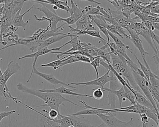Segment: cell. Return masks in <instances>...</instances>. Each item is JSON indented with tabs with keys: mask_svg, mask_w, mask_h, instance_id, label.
Segmentation results:
<instances>
[{
	"mask_svg": "<svg viewBox=\"0 0 159 127\" xmlns=\"http://www.w3.org/2000/svg\"><path fill=\"white\" fill-rule=\"evenodd\" d=\"M8 127H18L17 120L15 117L11 116H9L8 120Z\"/></svg>",
	"mask_w": 159,
	"mask_h": 127,
	"instance_id": "obj_38",
	"label": "cell"
},
{
	"mask_svg": "<svg viewBox=\"0 0 159 127\" xmlns=\"http://www.w3.org/2000/svg\"><path fill=\"white\" fill-rule=\"evenodd\" d=\"M20 69V66L18 63L14 61H11L7 65L6 70L2 73V75L0 77V85L3 87L7 86V82L9 79L17 73Z\"/></svg>",
	"mask_w": 159,
	"mask_h": 127,
	"instance_id": "obj_10",
	"label": "cell"
},
{
	"mask_svg": "<svg viewBox=\"0 0 159 127\" xmlns=\"http://www.w3.org/2000/svg\"><path fill=\"white\" fill-rule=\"evenodd\" d=\"M99 117L103 123L107 127H132L134 119L131 118L128 121H124L120 120L116 117L115 113H108L106 114L97 115Z\"/></svg>",
	"mask_w": 159,
	"mask_h": 127,
	"instance_id": "obj_3",
	"label": "cell"
},
{
	"mask_svg": "<svg viewBox=\"0 0 159 127\" xmlns=\"http://www.w3.org/2000/svg\"><path fill=\"white\" fill-rule=\"evenodd\" d=\"M50 121L58 124L60 127H68L72 126L74 127H93L88 120L84 117L74 116H63Z\"/></svg>",
	"mask_w": 159,
	"mask_h": 127,
	"instance_id": "obj_2",
	"label": "cell"
},
{
	"mask_svg": "<svg viewBox=\"0 0 159 127\" xmlns=\"http://www.w3.org/2000/svg\"><path fill=\"white\" fill-rule=\"evenodd\" d=\"M109 83L110 87L109 89L112 90H117V89L120 87V82L113 74L112 80L110 81Z\"/></svg>",
	"mask_w": 159,
	"mask_h": 127,
	"instance_id": "obj_30",
	"label": "cell"
},
{
	"mask_svg": "<svg viewBox=\"0 0 159 127\" xmlns=\"http://www.w3.org/2000/svg\"><path fill=\"white\" fill-rule=\"evenodd\" d=\"M107 127V126L104 124V123H102V124H100L99 126H97V127Z\"/></svg>",
	"mask_w": 159,
	"mask_h": 127,
	"instance_id": "obj_49",
	"label": "cell"
},
{
	"mask_svg": "<svg viewBox=\"0 0 159 127\" xmlns=\"http://www.w3.org/2000/svg\"><path fill=\"white\" fill-rule=\"evenodd\" d=\"M106 28L108 31H109L110 33H112L113 35H117L120 37L122 39H124L123 37L122 36H121L118 31H117V29L115 28V26L112 24H107V25H106Z\"/></svg>",
	"mask_w": 159,
	"mask_h": 127,
	"instance_id": "obj_36",
	"label": "cell"
},
{
	"mask_svg": "<svg viewBox=\"0 0 159 127\" xmlns=\"http://www.w3.org/2000/svg\"><path fill=\"white\" fill-rule=\"evenodd\" d=\"M111 59L112 61L111 66L114 68L115 71L119 73V71L122 65L123 62L124 60H125V58L120 55H118L117 56H116V55L111 54Z\"/></svg>",
	"mask_w": 159,
	"mask_h": 127,
	"instance_id": "obj_20",
	"label": "cell"
},
{
	"mask_svg": "<svg viewBox=\"0 0 159 127\" xmlns=\"http://www.w3.org/2000/svg\"><path fill=\"white\" fill-rule=\"evenodd\" d=\"M99 64H100V65L103 66L107 70H110L109 65L107 63H106V62L104 60H103L102 58H100V57H99Z\"/></svg>",
	"mask_w": 159,
	"mask_h": 127,
	"instance_id": "obj_43",
	"label": "cell"
},
{
	"mask_svg": "<svg viewBox=\"0 0 159 127\" xmlns=\"http://www.w3.org/2000/svg\"><path fill=\"white\" fill-rule=\"evenodd\" d=\"M75 37H76L75 35H73V34H70V33H69L67 34L63 33L62 35L51 37L46 39V40L43 42L41 44L40 46L38 48L37 50H40V49H43V48H45V47H48V46L52 45V44H53V43H55V42H58L60 41L61 40L65 38L70 37L71 38H73Z\"/></svg>",
	"mask_w": 159,
	"mask_h": 127,
	"instance_id": "obj_14",
	"label": "cell"
},
{
	"mask_svg": "<svg viewBox=\"0 0 159 127\" xmlns=\"http://www.w3.org/2000/svg\"><path fill=\"white\" fill-rule=\"evenodd\" d=\"M133 92L134 94L136 102L137 103L147 108L153 109V107L151 103L142 94L134 90L133 91Z\"/></svg>",
	"mask_w": 159,
	"mask_h": 127,
	"instance_id": "obj_17",
	"label": "cell"
},
{
	"mask_svg": "<svg viewBox=\"0 0 159 127\" xmlns=\"http://www.w3.org/2000/svg\"><path fill=\"white\" fill-rule=\"evenodd\" d=\"M109 112L106 111H101V110H97L93 108H88L85 109L81 111H79L77 113L74 114H69L68 116H80L81 115H100V114H106Z\"/></svg>",
	"mask_w": 159,
	"mask_h": 127,
	"instance_id": "obj_21",
	"label": "cell"
},
{
	"mask_svg": "<svg viewBox=\"0 0 159 127\" xmlns=\"http://www.w3.org/2000/svg\"><path fill=\"white\" fill-rule=\"evenodd\" d=\"M34 7H35V5L32 6L31 8H30L29 10H28L26 11L22 15H20V12L21 11L22 9L18 11L16 15L15 16L14 18L12 24L13 25L15 26L17 28L19 27H21L23 28L24 30H25L26 26L28 24L29 22V20L27 21V22H24V20H23V17H24V16H25L26 14L29 12L32 9H33Z\"/></svg>",
	"mask_w": 159,
	"mask_h": 127,
	"instance_id": "obj_15",
	"label": "cell"
},
{
	"mask_svg": "<svg viewBox=\"0 0 159 127\" xmlns=\"http://www.w3.org/2000/svg\"><path fill=\"white\" fill-rule=\"evenodd\" d=\"M125 61H126L125 59L124 60L123 62L122 65L118 73H119L121 76H122L125 79L127 84L134 90L140 93L143 94L137 84L136 83L134 76H133L132 70L130 68L127 66Z\"/></svg>",
	"mask_w": 159,
	"mask_h": 127,
	"instance_id": "obj_6",
	"label": "cell"
},
{
	"mask_svg": "<svg viewBox=\"0 0 159 127\" xmlns=\"http://www.w3.org/2000/svg\"><path fill=\"white\" fill-rule=\"evenodd\" d=\"M100 33V32L99 30L98 31H79L78 33H73V34L76 36H79V37H80L81 35H89V36L93 37L98 38L102 40L103 41V43H104V45H105V42L107 43V41L101 37Z\"/></svg>",
	"mask_w": 159,
	"mask_h": 127,
	"instance_id": "obj_22",
	"label": "cell"
},
{
	"mask_svg": "<svg viewBox=\"0 0 159 127\" xmlns=\"http://www.w3.org/2000/svg\"><path fill=\"white\" fill-rule=\"evenodd\" d=\"M152 58H153V60H154L155 64H156V65H157V70H158V69H159V57H158V54L154 53Z\"/></svg>",
	"mask_w": 159,
	"mask_h": 127,
	"instance_id": "obj_44",
	"label": "cell"
},
{
	"mask_svg": "<svg viewBox=\"0 0 159 127\" xmlns=\"http://www.w3.org/2000/svg\"><path fill=\"white\" fill-rule=\"evenodd\" d=\"M0 44H1L4 47L7 46V44H8V42L3 39L2 35H1V34H0Z\"/></svg>",
	"mask_w": 159,
	"mask_h": 127,
	"instance_id": "obj_46",
	"label": "cell"
},
{
	"mask_svg": "<svg viewBox=\"0 0 159 127\" xmlns=\"http://www.w3.org/2000/svg\"><path fill=\"white\" fill-rule=\"evenodd\" d=\"M153 27H154V29L159 31V23H152Z\"/></svg>",
	"mask_w": 159,
	"mask_h": 127,
	"instance_id": "obj_47",
	"label": "cell"
},
{
	"mask_svg": "<svg viewBox=\"0 0 159 127\" xmlns=\"http://www.w3.org/2000/svg\"><path fill=\"white\" fill-rule=\"evenodd\" d=\"M1 16L0 15V18H1ZM0 34H1V31H0Z\"/></svg>",
	"mask_w": 159,
	"mask_h": 127,
	"instance_id": "obj_52",
	"label": "cell"
},
{
	"mask_svg": "<svg viewBox=\"0 0 159 127\" xmlns=\"http://www.w3.org/2000/svg\"><path fill=\"white\" fill-rule=\"evenodd\" d=\"M130 52H131L132 54L134 55V56L135 57L138 63V64H139V65H140V70H141V71L143 72V73H144V75H145V77H146L148 82L149 83V71L151 69H148V68L145 66V65L143 64L140 62L139 59L138 58L137 56H136V55L134 53L133 51H131Z\"/></svg>",
	"mask_w": 159,
	"mask_h": 127,
	"instance_id": "obj_26",
	"label": "cell"
},
{
	"mask_svg": "<svg viewBox=\"0 0 159 127\" xmlns=\"http://www.w3.org/2000/svg\"><path fill=\"white\" fill-rule=\"evenodd\" d=\"M88 15L84 14L76 22V28L77 31H82L88 24Z\"/></svg>",
	"mask_w": 159,
	"mask_h": 127,
	"instance_id": "obj_23",
	"label": "cell"
},
{
	"mask_svg": "<svg viewBox=\"0 0 159 127\" xmlns=\"http://www.w3.org/2000/svg\"><path fill=\"white\" fill-rule=\"evenodd\" d=\"M72 41V38H71L70 41L65 43L64 45L61 46V47H58V48H53V49H49L48 47H45V48L37 50V51L36 52L34 53L27 55H25V56L19 57V58H18V60H19L27 58H34V62H33V64H32V70H31V74H30V76L27 81V82L28 83L30 81L31 79V78H32V75H33V71H34V68H36L35 66H36V63H37V61H38V58H39V57L40 56H42V55L47 54L49 53H51V52L53 51H60L61 49H62L63 47H65L66 45H68V44H70Z\"/></svg>",
	"mask_w": 159,
	"mask_h": 127,
	"instance_id": "obj_5",
	"label": "cell"
},
{
	"mask_svg": "<svg viewBox=\"0 0 159 127\" xmlns=\"http://www.w3.org/2000/svg\"><path fill=\"white\" fill-rule=\"evenodd\" d=\"M139 116L140 117V119H141V121L142 123L144 124H146V123H149V122L150 119L148 116L146 115L145 113H141V114H139Z\"/></svg>",
	"mask_w": 159,
	"mask_h": 127,
	"instance_id": "obj_42",
	"label": "cell"
},
{
	"mask_svg": "<svg viewBox=\"0 0 159 127\" xmlns=\"http://www.w3.org/2000/svg\"><path fill=\"white\" fill-rule=\"evenodd\" d=\"M72 58H75L79 61V62H82L84 63L89 64L91 63V60L89 57L82 55H69Z\"/></svg>",
	"mask_w": 159,
	"mask_h": 127,
	"instance_id": "obj_34",
	"label": "cell"
},
{
	"mask_svg": "<svg viewBox=\"0 0 159 127\" xmlns=\"http://www.w3.org/2000/svg\"><path fill=\"white\" fill-rule=\"evenodd\" d=\"M126 50V49L125 47L118 46L117 49V55H122L123 57H124L125 60H127V61H132L130 57L127 55Z\"/></svg>",
	"mask_w": 159,
	"mask_h": 127,
	"instance_id": "obj_31",
	"label": "cell"
},
{
	"mask_svg": "<svg viewBox=\"0 0 159 127\" xmlns=\"http://www.w3.org/2000/svg\"><path fill=\"white\" fill-rule=\"evenodd\" d=\"M149 83L152 87L159 90V77L151 70L149 71Z\"/></svg>",
	"mask_w": 159,
	"mask_h": 127,
	"instance_id": "obj_24",
	"label": "cell"
},
{
	"mask_svg": "<svg viewBox=\"0 0 159 127\" xmlns=\"http://www.w3.org/2000/svg\"><path fill=\"white\" fill-rule=\"evenodd\" d=\"M113 74L110 70H107V72L105 73L103 76L100 77L94 80L84 82H71L70 85H83V87H85L90 85H96L99 86L101 89L104 88L105 84L109 82L112 80Z\"/></svg>",
	"mask_w": 159,
	"mask_h": 127,
	"instance_id": "obj_9",
	"label": "cell"
},
{
	"mask_svg": "<svg viewBox=\"0 0 159 127\" xmlns=\"http://www.w3.org/2000/svg\"><path fill=\"white\" fill-rule=\"evenodd\" d=\"M73 127V126H69V127Z\"/></svg>",
	"mask_w": 159,
	"mask_h": 127,
	"instance_id": "obj_51",
	"label": "cell"
},
{
	"mask_svg": "<svg viewBox=\"0 0 159 127\" xmlns=\"http://www.w3.org/2000/svg\"><path fill=\"white\" fill-rule=\"evenodd\" d=\"M77 21V20L75 18L71 16L67 17V18H64L63 20V22H65L66 23V24L69 25L70 26L73 24H76Z\"/></svg>",
	"mask_w": 159,
	"mask_h": 127,
	"instance_id": "obj_39",
	"label": "cell"
},
{
	"mask_svg": "<svg viewBox=\"0 0 159 127\" xmlns=\"http://www.w3.org/2000/svg\"><path fill=\"white\" fill-rule=\"evenodd\" d=\"M2 75V71L1 69V68H0V77H1Z\"/></svg>",
	"mask_w": 159,
	"mask_h": 127,
	"instance_id": "obj_50",
	"label": "cell"
},
{
	"mask_svg": "<svg viewBox=\"0 0 159 127\" xmlns=\"http://www.w3.org/2000/svg\"><path fill=\"white\" fill-rule=\"evenodd\" d=\"M144 21H149V22L152 23H159V18H157V17L148 15L145 18Z\"/></svg>",
	"mask_w": 159,
	"mask_h": 127,
	"instance_id": "obj_41",
	"label": "cell"
},
{
	"mask_svg": "<svg viewBox=\"0 0 159 127\" xmlns=\"http://www.w3.org/2000/svg\"><path fill=\"white\" fill-rule=\"evenodd\" d=\"M71 7L69 10L68 13L70 12V16L74 17L78 21L84 15L87 14V11L86 9H81L72 0H70Z\"/></svg>",
	"mask_w": 159,
	"mask_h": 127,
	"instance_id": "obj_16",
	"label": "cell"
},
{
	"mask_svg": "<svg viewBox=\"0 0 159 127\" xmlns=\"http://www.w3.org/2000/svg\"><path fill=\"white\" fill-rule=\"evenodd\" d=\"M93 97L96 100H101L104 97V93L101 88H98V89H93Z\"/></svg>",
	"mask_w": 159,
	"mask_h": 127,
	"instance_id": "obj_32",
	"label": "cell"
},
{
	"mask_svg": "<svg viewBox=\"0 0 159 127\" xmlns=\"http://www.w3.org/2000/svg\"><path fill=\"white\" fill-rule=\"evenodd\" d=\"M17 89L20 91L26 93L31 95H34L36 97H39L44 102V103L43 104L39 106H34L33 108L49 107L50 109H55L57 111L58 113H60L59 111L60 106L62 105L65 106V104L63 103L66 102H69L76 106L84 108L83 107L81 106L73 103L71 100L65 98L60 94L56 93L43 92L40 91V90L28 88L21 82L17 84Z\"/></svg>",
	"mask_w": 159,
	"mask_h": 127,
	"instance_id": "obj_1",
	"label": "cell"
},
{
	"mask_svg": "<svg viewBox=\"0 0 159 127\" xmlns=\"http://www.w3.org/2000/svg\"><path fill=\"white\" fill-rule=\"evenodd\" d=\"M125 92V97L126 99H128L131 104L132 105H135L136 103V102L135 97L134 94L133 93V92L129 90L128 88L125 86H123Z\"/></svg>",
	"mask_w": 159,
	"mask_h": 127,
	"instance_id": "obj_28",
	"label": "cell"
},
{
	"mask_svg": "<svg viewBox=\"0 0 159 127\" xmlns=\"http://www.w3.org/2000/svg\"><path fill=\"white\" fill-rule=\"evenodd\" d=\"M87 10V14L90 15H101L102 14L100 13L99 11V6H97L96 7L92 5H88L85 8Z\"/></svg>",
	"mask_w": 159,
	"mask_h": 127,
	"instance_id": "obj_27",
	"label": "cell"
},
{
	"mask_svg": "<svg viewBox=\"0 0 159 127\" xmlns=\"http://www.w3.org/2000/svg\"><path fill=\"white\" fill-rule=\"evenodd\" d=\"M52 9L55 11V12L56 11H57L58 9V8L56 5H53Z\"/></svg>",
	"mask_w": 159,
	"mask_h": 127,
	"instance_id": "obj_48",
	"label": "cell"
},
{
	"mask_svg": "<svg viewBox=\"0 0 159 127\" xmlns=\"http://www.w3.org/2000/svg\"><path fill=\"white\" fill-rule=\"evenodd\" d=\"M108 35L109 37H111V38L112 39V40L114 41V43H115L117 46L125 47L126 50H128L130 52L132 50L130 49V47H129L128 45H125L124 43H123L122 42L119 38L117 37L115 35H113V34L110 33V32L108 31Z\"/></svg>",
	"mask_w": 159,
	"mask_h": 127,
	"instance_id": "obj_29",
	"label": "cell"
},
{
	"mask_svg": "<svg viewBox=\"0 0 159 127\" xmlns=\"http://www.w3.org/2000/svg\"><path fill=\"white\" fill-rule=\"evenodd\" d=\"M32 2H37L38 3L42 4V6L40 8H37L36 9L39 10L42 12L43 13L46 15V18H48L50 21L51 24V28L50 30H56L57 29V25L59 22H63L64 18L60 17L57 14L56 12H53L52 11L49 10L44 3L39 2L38 1H30Z\"/></svg>",
	"mask_w": 159,
	"mask_h": 127,
	"instance_id": "obj_8",
	"label": "cell"
},
{
	"mask_svg": "<svg viewBox=\"0 0 159 127\" xmlns=\"http://www.w3.org/2000/svg\"><path fill=\"white\" fill-rule=\"evenodd\" d=\"M126 30L129 32V35L130 36V40L132 42L134 45L137 48L138 50L140 52L141 54V57L143 59L144 62V64L145 66L148 68V69H150L149 66L147 62L146 59V55H148L149 53L146 51L143 48V41L142 40L139 38V35L136 33L135 31L131 28H126Z\"/></svg>",
	"mask_w": 159,
	"mask_h": 127,
	"instance_id": "obj_7",
	"label": "cell"
},
{
	"mask_svg": "<svg viewBox=\"0 0 159 127\" xmlns=\"http://www.w3.org/2000/svg\"><path fill=\"white\" fill-rule=\"evenodd\" d=\"M13 19L10 16L2 15L0 18L1 34H5L9 27L12 25Z\"/></svg>",
	"mask_w": 159,
	"mask_h": 127,
	"instance_id": "obj_18",
	"label": "cell"
},
{
	"mask_svg": "<svg viewBox=\"0 0 159 127\" xmlns=\"http://www.w3.org/2000/svg\"><path fill=\"white\" fill-rule=\"evenodd\" d=\"M90 65L92 66L94 68L96 71V73L97 75V78L99 77V73H98V68L99 67L100 68V64H99V57L98 56H97L95 59H94L93 61L91 62L90 64H89Z\"/></svg>",
	"mask_w": 159,
	"mask_h": 127,
	"instance_id": "obj_33",
	"label": "cell"
},
{
	"mask_svg": "<svg viewBox=\"0 0 159 127\" xmlns=\"http://www.w3.org/2000/svg\"><path fill=\"white\" fill-rule=\"evenodd\" d=\"M77 89H69L66 88L64 86H62L58 88L54 89L53 90H39L40 91L43 92H50V93H56L63 94H69V95H74V96H84V97H89V98H93L92 95H88L87 94H82L77 93L74 92V91L76 90Z\"/></svg>",
	"mask_w": 159,
	"mask_h": 127,
	"instance_id": "obj_13",
	"label": "cell"
},
{
	"mask_svg": "<svg viewBox=\"0 0 159 127\" xmlns=\"http://www.w3.org/2000/svg\"><path fill=\"white\" fill-rule=\"evenodd\" d=\"M56 6L58 8V9L66 11L67 13H68L69 10L70 8L69 6V7H66V6H64L63 5H60V4H57V5H56Z\"/></svg>",
	"mask_w": 159,
	"mask_h": 127,
	"instance_id": "obj_45",
	"label": "cell"
},
{
	"mask_svg": "<svg viewBox=\"0 0 159 127\" xmlns=\"http://www.w3.org/2000/svg\"><path fill=\"white\" fill-rule=\"evenodd\" d=\"M33 73L38 75V76L41 77L43 78L45 80L47 81L48 82H50V83L53 84V85L61 84V85H63V86L70 87V88H72V89H77L74 86H71L70 84H67L66 82H63V81L57 79L53 74H45V73H41V72H39L36 68H34Z\"/></svg>",
	"mask_w": 159,
	"mask_h": 127,
	"instance_id": "obj_12",
	"label": "cell"
},
{
	"mask_svg": "<svg viewBox=\"0 0 159 127\" xmlns=\"http://www.w3.org/2000/svg\"><path fill=\"white\" fill-rule=\"evenodd\" d=\"M132 71L133 72V76H134L135 81L136 83L137 84L138 86L139 87V89L141 90L142 93L144 94V95H145L144 96L151 103L153 108L157 112H159V109L157 108L156 103L153 100V98H152V96L149 90L148 85L149 84H150L148 82V81L146 80L144 78L140 77L135 71L133 70H132Z\"/></svg>",
	"mask_w": 159,
	"mask_h": 127,
	"instance_id": "obj_4",
	"label": "cell"
},
{
	"mask_svg": "<svg viewBox=\"0 0 159 127\" xmlns=\"http://www.w3.org/2000/svg\"><path fill=\"white\" fill-rule=\"evenodd\" d=\"M16 113V111L15 110L10 111H5V112H1L0 111V125H1L2 120H3V119L7 117L10 116Z\"/></svg>",
	"mask_w": 159,
	"mask_h": 127,
	"instance_id": "obj_37",
	"label": "cell"
},
{
	"mask_svg": "<svg viewBox=\"0 0 159 127\" xmlns=\"http://www.w3.org/2000/svg\"><path fill=\"white\" fill-rule=\"evenodd\" d=\"M77 62H79L78 60L75 59V58H72L69 55H68V57H67L66 58L63 60V63H62L61 65L59 66V68H60L68 64H73V63H77Z\"/></svg>",
	"mask_w": 159,
	"mask_h": 127,
	"instance_id": "obj_35",
	"label": "cell"
},
{
	"mask_svg": "<svg viewBox=\"0 0 159 127\" xmlns=\"http://www.w3.org/2000/svg\"><path fill=\"white\" fill-rule=\"evenodd\" d=\"M67 57H68V56H65L60 60L53 61V62H51V63L47 64H42L41 66L42 67H52L55 70H56L57 68H59V66L63 63V60L66 58Z\"/></svg>",
	"mask_w": 159,
	"mask_h": 127,
	"instance_id": "obj_25",
	"label": "cell"
},
{
	"mask_svg": "<svg viewBox=\"0 0 159 127\" xmlns=\"http://www.w3.org/2000/svg\"><path fill=\"white\" fill-rule=\"evenodd\" d=\"M103 91H107L108 92L111 93L113 94L115 96H117L119 99V104H120V107H121L122 103L123 102H125L126 101V99L125 97V92L123 86H122L120 89L117 90H110L109 88L104 87L103 89H102Z\"/></svg>",
	"mask_w": 159,
	"mask_h": 127,
	"instance_id": "obj_19",
	"label": "cell"
},
{
	"mask_svg": "<svg viewBox=\"0 0 159 127\" xmlns=\"http://www.w3.org/2000/svg\"><path fill=\"white\" fill-rule=\"evenodd\" d=\"M135 28L134 29L136 33L139 35H141L145 39L147 42L150 44L151 47L153 49L154 53L158 54L159 52L156 50L152 40L151 32L146 27L144 26L143 22H135Z\"/></svg>",
	"mask_w": 159,
	"mask_h": 127,
	"instance_id": "obj_11",
	"label": "cell"
},
{
	"mask_svg": "<svg viewBox=\"0 0 159 127\" xmlns=\"http://www.w3.org/2000/svg\"><path fill=\"white\" fill-rule=\"evenodd\" d=\"M142 22H143L144 26L151 32H153L155 30L152 23L148 21H144Z\"/></svg>",
	"mask_w": 159,
	"mask_h": 127,
	"instance_id": "obj_40",
	"label": "cell"
}]
</instances>
